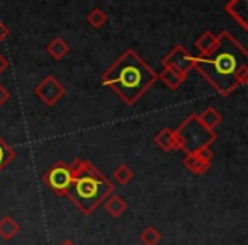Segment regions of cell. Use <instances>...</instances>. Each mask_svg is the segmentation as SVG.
I'll list each match as a JSON object with an SVG mask.
<instances>
[{
  "label": "cell",
  "instance_id": "23",
  "mask_svg": "<svg viewBox=\"0 0 248 245\" xmlns=\"http://www.w3.org/2000/svg\"><path fill=\"white\" fill-rule=\"evenodd\" d=\"M9 36H11V29L7 28V24L0 22V41H5Z\"/></svg>",
  "mask_w": 248,
  "mask_h": 245
},
{
  "label": "cell",
  "instance_id": "18",
  "mask_svg": "<svg viewBox=\"0 0 248 245\" xmlns=\"http://www.w3.org/2000/svg\"><path fill=\"white\" fill-rule=\"evenodd\" d=\"M133 177H135V172H133L131 167H128L126 163H121V165H117L116 170L112 172V179L116 180L117 184H121V186H126V184H129L133 180Z\"/></svg>",
  "mask_w": 248,
  "mask_h": 245
},
{
  "label": "cell",
  "instance_id": "14",
  "mask_svg": "<svg viewBox=\"0 0 248 245\" xmlns=\"http://www.w3.org/2000/svg\"><path fill=\"white\" fill-rule=\"evenodd\" d=\"M46 51H48V55L51 56L55 62H62V60L70 53V46L66 45L65 39L58 36V38L51 39V41L48 43V46H46Z\"/></svg>",
  "mask_w": 248,
  "mask_h": 245
},
{
  "label": "cell",
  "instance_id": "20",
  "mask_svg": "<svg viewBox=\"0 0 248 245\" xmlns=\"http://www.w3.org/2000/svg\"><path fill=\"white\" fill-rule=\"evenodd\" d=\"M87 22H89L92 28L100 29L107 22V14L102 11V9L95 7V9H92V11L89 12V16H87Z\"/></svg>",
  "mask_w": 248,
  "mask_h": 245
},
{
  "label": "cell",
  "instance_id": "17",
  "mask_svg": "<svg viewBox=\"0 0 248 245\" xmlns=\"http://www.w3.org/2000/svg\"><path fill=\"white\" fill-rule=\"evenodd\" d=\"M14 159H16V150L4 138H0V172L4 169H7V165Z\"/></svg>",
  "mask_w": 248,
  "mask_h": 245
},
{
  "label": "cell",
  "instance_id": "5",
  "mask_svg": "<svg viewBox=\"0 0 248 245\" xmlns=\"http://www.w3.org/2000/svg\"><path fill=\"white\" fill-rule=\"evenodd\" d=\"M70 179H72L70 165L63 162V160H58V162L53 163L41 177L43 182H45L56 196H65L66 189H68V186H70Z\"/></svg>",
  "mask_w": 248,
  "mask_h": 245
},
{
  "label": "cell",
  "instance_id": "8",
  "mask_svg": "<svg viewBox=\"0 0 248 245\" xmlns=\"http://www.w3.org/2000/svg\"><path fill=\"white\" fill-rule=\"evenodd\" d=\"M224 11L230 14V17L234 19V22L240 24V28L243 31L248 29V0H230L226 5H224Z\"/></svg>",
  "mask_w": 248,
  "mask_h": 245
},
{
  "label": "cell",
  "instance_id": "1",
  "mask_svg": "<svg viewBox=\"0 0 248 245\" xmlns=\"http://www.w3.org/2000/svg\"><path fill=\"white\" fill-rule=\"evenodd\" d=\"M243 65H248V51L228 31L217 34V45L211 53L194 56V68L223 97L238 89L234 77Z\"/></svg>",
  "mask_w": 248,
  "mask_h": 245
},
{
  "label": "cell",
  "instance_id": "22",
  "mask_svg": "<svg viewBox=\"0 0 248 245\" xmlns=\"http://www.w3.org/2000/svg\"><path fill=\"white\" fill-rule=\"evenodd\" d=\"M9 99H11V92L4 85H0V107L4 106V104H7Z\"/></svg>",
  "mask_w": 248,
  "mask_h": 245
},
{
  "label": "cell",
  "instance_id": "25",
  "mask_svg": "<svg viewBox=\"0 0 248 245\" xmlns=\"http://www.w3.org/2000/svg\"><path fill=\"white\" fill-rule=\"evenodd\" d=\"M58 245H77L75 242H72V240H68V238H66V240H63L62 244H58Z\"/></svg>",
  "mask_w": 248,
  "mask_h": 245
},
{
  "label": "cell",
  "instance_id": "6",
  "mask_svg": "<svg viewBox=\"0 0 248 245\" xmlns=\"http://www.w3.org/2000/svg\"><path fill=\"white\" fill-rule=\"evenodd\" d=\"M65 94H66L65 85L53 75L45 77V79L34 87V96L48 107H53L55 104H58L60 100L65 97Z\"/></svg>",
  "mask_w": 248,
  "mask_h": 245
},
{
  "label": "cell",
  "instance_id": "4",
  "mask_svg": "<svg viewBox=\"0 0 248 245\" xmlns=\"http://www.w3.org/2000/svg\"><path fill=\"white\" fill-rule=\"evenodd\" d=\"M173 133H175L179 150H182L184 153H194L201 148L211 147L217 136L216 131H211L206 126H202L196 113L189 114L179 125V128L173 130Z\"/></svg>",
  "mask_w": 248,
  "mask_h": 245
},
{
  "label": "cell",
  "instance_id": "9",
  "mask_svg": "<svg viewBox=\"0 0 248 245\" xmlns=\"http://www.w3.org/2000/svg\"><path fill=\"white\" fill-rule=\"evenodd\" d=\"M211 163H213V160L206 159V157H202L197 152L186 153V157H184V165L194 176H204L211 169Z\"/></svg>",
  "mask_w": 248,
  "mask_h": 245
},
{
  "label": "cell",
  "instance_id": "19",
  "mask_svg": "<svg viewBox=\"0 0 248 245\" xmlns=\"http://www.w3.org/2000/svg\"><path fill=\"white\" fill-rule=\"evenodd\" d=\"M140 240L143 245H158L162 242V233L155 227H146L140 235Z\"/></svg>",
  "mask_w": 248,
  "mask_h": 245
},
{
  "label": "cell",
  "instance_id": "2",
  "mask_svg": "<svg viewBox=\"0 0 248 245\" xmlns=\"http://www.w3.org/2000/svg\"><path fill=\"white\" fill-rule=\"evenodd\" d=\"M155 82L156 72L131 48L102 73V85L116 92L128 106H133Z\"/></svg>",
  "mask_w": 248,
  "mask_h": 245
},
{
  "label": "cell",
  "instance_id": "10",
  "mask_svg": "<svg viewBox=\"0 0 248 245\" xmlns=\"http://www.w3.org/2000/svg\"><path fill=\"white\" fill-rule=\"evenodd\" d=\"M155 145H158L163 152H179V145H177L175 133L170 128H162L153 138Z\"/></svg>",
  "mask_w": 248,
  "mask_h": 245
},
{
  "label": "cell",
  "instance_id": "12",
  "mask_svg": "<svg viewBox=\"0 0 248 245\" xmlns=\"http://www.w3.org/2000/svg\"><path fill=\"white\" fill-rule=\"evenodd\" d=\"M102 204H104L106 213L112 218H121L126 213V210H128V203H126L119 194H110Z\"/></svg>",
  "mask_w": 248,
  "mask_h": 245
},
{
  "label": "cell",
  "instance_id": "24",
  "mask_svg": "<svg viewBox=\"0 0 248 245\" xmlns=\"http://www.w3.org/2000/svg\"><path fill=\"white\" fill-rule=\"evenodd\" d=\"M7 68H9V60L0 53V75H2Z\"/></svg>",
  "mask_w": 248,
  "mask_h": 245
},
{
  "label": "cell",
  "instance_id": "16",
  "mask_svg": "<svg viewBox=\"0 0 248 245\" xmlns=\"http://www.w3.org/2000/svg\"><path fill=\"white\" fill-rule=\"evenodd\" d=\"M216 45H217V36L214 34L213 31H204L196 41V48L201 56L211 53L214 48H216Z\"/></svg>",
  "mask_w": 248,
  "mask_h": 245
},
{
  "label": "cell",
  "instance_id": "3",
  "mask_svg": "<svg viewBox=\"0 0 248 245\" xmlns=\"http://www.w3.org/2000/svg\"><path fill=\"white\" fill-rule=\"evenodd\" d=\"M68 165L72 179L65 196L83 214L90 216L110 194H114V184L90 160L75 159Z\"/></svg>",
  "mask_w": 248,
  "mask_h": 245
},
{
  "label": "cell",
  "instance_id": "21",
  "mask_svg": "<svg viewBox=\"0 0 248 245\" xmlns=\"http://www.w3.org/2000/svg\"><path fill=\"white\" fill-rule=\"evenodd\" d=\"M234 82H236L238 87L247 85V82H248V65H243L240 70H238L236 77H234Z\"/></svg>",
  "mask_w": 248,
  "mask_h": 245
},
{
  "label": "cell",
  "instance_id": "11",
  "mask_svg": "<svg viewBox=\"0 0 248 245\" xmlns=\"http://www.w3.org/2000/svg\"><path fill=\"white\" fill-rule=\"evenodd\" d=\"M186 79L187 77H184L182 73L175 72V70H172V68H167V66H163L162 72L156 73V80L163 82V85L170 90H177L184 82H186Z\"/></svg>",
  "mask_w": 248,
  "mask_h": 245
},
{
  "label": "cell",
  "instance_id": "15",
  "mask_svg": "<svg viewBox=\"0 0 248 245\" xmlns=\"http://www.w3.org/2000/svg\"><path fill=\"white\" fill-rule=\"evenodd\" d=\"M197 119L202 123V126H206L207 130H211V131H214L216 130V126L221 125V121H223V116H221L219 113H217L216 109H214L213 106L206 107V109L202 111V113L197 114Z\"/></svg>",
  "mask_w": 248,
  "mask_h": 245
},
{
  "label": "cell",
  "instance_id": "7",
  "mask_svg": "<svg viewBox=\"0 0 248 245\" xmlns=\"http://www.w3.org/2000/svg\"><path fill=\"white\" fill-rule=\"evenodd\" d=\"M162 65L187 77L190 73V70H194V56L182 45H175L162 58Z\"/></svg>",
  "mask_w": 248,
  "mask_h": 245
},
{
  "label": "cell",
  "instance_id": "13",
  "mask_svg": "<svg viewBox=\"0 0 248 245\" xmlns=\"http://www.w3.org/2000/svg\"><path fill=\"white\" fill-rule=\"evenodd\" d=\"M21 231L19 223L11 216V214H5V216L0 218V238L5 242H11L17 237V233Z\"/></svg>",
  "mask_w": 248,
  "mask_h": 245
}]
</instances>
